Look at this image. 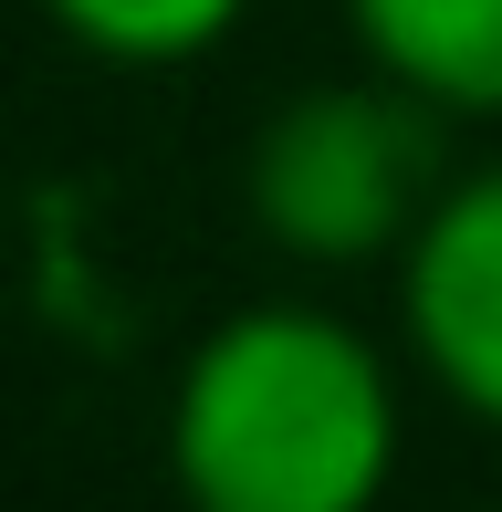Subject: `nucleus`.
<instances>
[{
  "instance_id": "f257e3e1",
  "label": "nucleus",
  "mask_w": 502,
  "mask_h": 512,
  "mask_svg": "<svg viewBox=\"0 0 502 512\" xmlns=\"http://www.w3.org/2000/svg\"><path fill=\"white\" fill-rule=\"evenodd\" d=\"M157 450L178 512H387L408 460V387L367 324L262 293L189 335Z\"/></svg>"
},
{
  "instance_id": "f03ea898",
  "label": "nucleus",
  "mask_w": 502,
  "mask_h": 512,
  "mask_svg": "<svg viewBox=\"0 0 502 512\" xmlns=\"http://www.w3.org/2000/svg\"><path fill=\"white\" fill-rule=\"evenodd\" d=\"M440 115L398 95L387 74L293 84L241 147V209L283 262L304 272H367L398 262L408 220L440 189Z\"/></svg>"
},
{
  "instance_id": "7ed1b4c3",
  "label": "nucleus",
  "mask_w": 502,
  "mask_h": 512,
  "mask_svg": "<svg viewBox=\"0 0 502 512\" xmlns=\"http://www.w3.org/2000/svg\"><path fill=\"white\" fill-rule=\"evenodd\" d=\"M398 345L429 398H450L471 429H502V157L450 168L408 220L398 262Z\"/></svg>"
},
{
  "instance_id": "20e7f679",
  "label": "nucleus",
  "mask_w": 502,
  "mask_h": 512,
  "mask_svg": "<svg viewBox=\"0 0 502 512\" xmlns=\"http://www.w3.org/2000/svg\"><path fill=\"white\" fill-rule=\"evenodd\" d=\"M346 32L440 126H502V0H346Z\"/></svg>"
},
{
  "instance_id": "39448f33",
  "label": "nucleus",
  "mask_w": 502,
  "mask_h": 512,
  "mask_svg": "<svg viewBox=\"0 0 502 512\" xmlns=\"http://www.w3.org/2000/svg\"><path fill=\"white\" fill-rule=\"evenodd\" d=\"M241 11L251 0H42V21L74 53L126 63V74H178V63L220 53L241 32Z\"/></svg>"
}]
</instances>
